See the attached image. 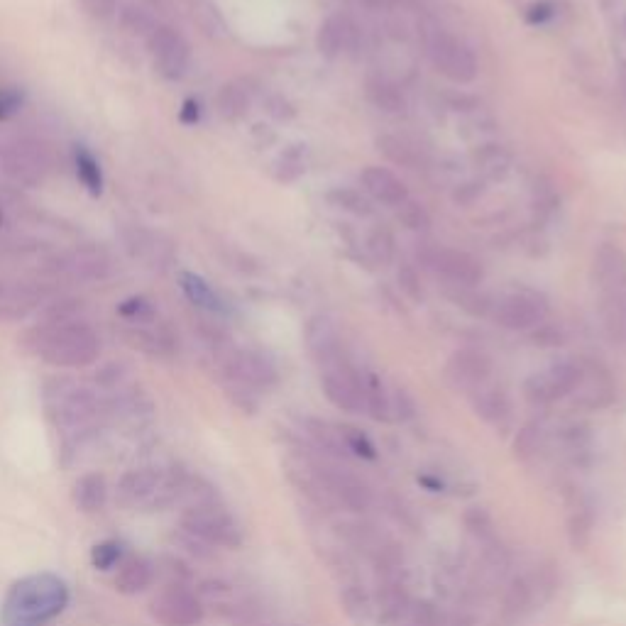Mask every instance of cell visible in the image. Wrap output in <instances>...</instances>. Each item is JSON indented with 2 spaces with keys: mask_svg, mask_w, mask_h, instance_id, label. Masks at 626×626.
Masks as SVG:
<instances>
[{
  "mask_svg": "<svg viewBox=\"0 0 626 626\" xmlns=\"http://www.w3.org/2000/svg\"><path fill=\"white\" fill-rule=\"evenodd\" d=\"M230 380L243 384V387H272L277 384V367L267 355L255 353V350H235L225 360Z\"/></svg>",
  "mask_w": 626,
  "mask_h": 626,
  "instance_id": "obj_14",
  "label": "cell"
},
{
  "mask_svg": "<svg viewBox=\"0 0 626 626\" xmlns=\"http://www.w3.org/2000/svg\"><path fill=\"white\" fill-rule=\"evenodd\" d=\"M370 250H372V255H375L377 260L382 262V265H387V262L392 260V255H394L392 235H389L387 230H377V233H372Z\"/></svg>",
  "mask_w": 626,
  "mask_h": 626,
  "instance_id": "obj_53",
  "label": "cell"
},
{
  "mask_svg": "<svg viewBox=\"0 0 626 626\" xmlns=\"http://www.w3.org/2000/svg\"><path fill=\"white\" fill-rule=\"evenodd\" d=\"M372 563H375V573L380 580L404 578V551L397 543H380L372 551Z\"/></svg>",
  "mask_w": 626,
  "mask_h": 626,
  "instance_id": "obj_32",
  "label": "cell"
},
{
  "mask_svg": "<svg viewBox=\"0 0 626 626\" xmlns=\"http://www.w3.org/2000/svg\"><path fill=\"white\" fill-rule=\"evenodd\" d=\"M67 604V587L52 575H35L13 587L3 609L5 626H40Z\"/></svg>",
  "mask_w": 626,
  "mask_h": 626,
  "instance_id": "obj_2",
  "label": "cell"
},
{
  "mask_svg": "<svg viewBox=\"0 0 626 626\" xmlns=\"http://www.w3.org/2000/svg\"><path fill=\"white\" fill-rule=\"evenodd\" d=\"M194 20L208 37L225 35V23L221 13H218V8H213L211 3H206V0H199V3L194 5Z\"/></svg>",
  "mask_w": 626,
  "mask_h": 626,
  "instance_id": "obj_46",
  "label": "cell"
},
{
  "mask_svg": "<svg viewBox=\"0 0 626 626\" xmlns=\"http://www.w3.org/2000/svg\"><path fill=\"white\" fill-rule=\"evenodd\" d=\"M184 475L169 470H155L142 468L133 470L123 477L120 482V497L128 507H145V509H159L167 507L169 502L181 497V487H184Z\"/></svg>",
  "mask_w": 626,
  "mask_h": 626,
  "instance_id": "obj_3",
  "label": "cell"
},
{
  "mask_svg": "<svg viewBox=\"0 0 626 626\" xmlns=\"http://www.w3.org/2000/svg\"><path fill=\"white\" fill-rule=\"evenodd\" d=\"M147 47H150L155 67L164 79L177 81L186 74L191 62V49L189 42L184 40V35L174 30V27L157 25L150 32V37H147Z\"/></svg>",
  "mask_w": 626,
  "mask_h": 626,
  "instance_id": "obj_10",
  "label": "cell"
},
{
  "mask_svg": "<svg viewBox=\"0 0 626 626\" xmlns=\"http://www.w3.org/2000/svg\"><path fill=\"white\" fill-rule=\"evenodd\" d=\"M367 5H377V8H380V5H387L389 0H365Z\"/></svg>",
  "mask_w": 626,
  "mask_h": 626,
  "instance_id": "obj_60",
  "label": "cell"
},
{
  "mask_svg": "<svg viewBox=\"0 0 626 626\" xmlns=\"http://www.w3.org/2000/svg\"><path fill=\"white\" fill-rule=\"evenodd\" d=\"M118 316L130 323H150L155 318V309L145 296H130L118 306Z\"/></svg>",
  "mask_w": 626,
  "mask_h": 626,
  "instance_id": "obj_48",
  "label": "cell"
},
{
  "mask_svg": "<svg viewBox=\"0 0 626 626\" xmlns=\"http://www.w3.org/2000/svg\"><path fill=\"white\" fill-rule=\"evenodd\" d=\"M406 626H416V624H406Z\"/></svg>",
  "mask_w": 626,
  "mask_h": 626,
  "instance_id": "obj_62",
  "label": "cell"
},
{
  "mask_svg": "<svg viewBox=\"0 0 626 626\" xmlns=\"http://www.w3.org/2000/svg\"><path fill=\"white\" fill-rule=\"evenodd\" d=\"M81 8L96 23H108L118 15V0H81Z\"/></svg>",
  "mask_w": 626,
  "mask_h": 626,
  "instance_id": "obj_50",
  "label": "cell"
},
{
  "mask_svg": "<svg viewBox=\"0 0 626 626\" xmlns=\"http://www.w3.org/2000/svg\"><path fill=\"white\" fill-rule=\"evenodd\" d=\"M480 196H482V184H463L458 191H455V201H458L460 206H468V203L480 199Z\"/></svg>",
  "mask_w": 626,
  "mask_h": 626,
  "instance_id": "obj_58",
  "label": "cell"
},
{
  "mask_svg": "<svg viewBox=\"0 0 626 626\" xmlns=\"http://www.w3.org/2000/svg\"><path fill=\"white\" fill-rule=\"evenodd\" d=\"M428 267L436 269L441 277L453 282L455 287H475L482 279V267L468 252L450 250V247H436L426 255Z\"/></svg>",
  "mask_w": 626,
  "mask_h": 626,
  "instance_id": "obj_16",
  "label": "cell"
},
{
  "mask_svg": "<svg viewBox=\"0 0 626 626\" xmlns=\"http://www.w3.org/2000/svg\"><path fill=\"white\" fill-rule=\"evenodd\" d=\"M595 284L602 294H622L626 291V255L622 247L607 243L595 252Z\"/></svg>",
  "mask_w": 626,
  "mask_h": 626,
  "instance_id": "obj_20",
  "label": "cell"
},
{
  "mask_svg": "<svg viewBox=\"0 0 626 626\" xmlns=\"http://www.w3.org/2000/svg\"><path fill=\"white\" fill-rule=\"evenodd\" d=\"M546 313L548 306L543 296L534 291H516L494 306V321L509 331H529V328L541 326Z\"/></svg>",
  "mask_w": 626,
  "mask_h": 626,
  "instance_id": "obj_12",
  "label": "cell"
},
{
  "mask_svg": "<svg viewBox=\"0 0 626 626\" xmlns=\"http://www.w3.org/2000/svg\"><path fill=\"white\" fill-rule=\"evenodd\" d=\"M338 431H340V438H343L345 448H348V453L358 455V458H365V460H375L377 458L375 446H372V441L365 436V433L360 431V428H355V426H338Z\"/></svg>",
  "mask_w": 626,
  "mask_h": 626,
  "instance_id": "obj_44",
  "label": "cell"
},
{
  "mask_svg": "<svg viewBox=\"0 0 626 626\" xmlns=\"http://www.w3.org/2000/svg\"><path fill=\"white\" fill-rule=\"evenodd\" d=\"M0 225H3V211H0Z\"/></svg>",
  "mask_w": 626,
  "mask_h": 626,
  "instance_id": "obj_61",
  "label": "cell"
},
{
  "mask_svg": "<svg viewBox=\"0 0 626 626\" xmlns=\"http://www.w3.org/2000/svg\"><path fill=\"white\" fill-rule=\"evenodd\" d=\"M128 375V367H125V362H108L106 367H103L101 372L96 375V382L103 384V387H115V384L123 382V377Z\"/></svg>",
  "mask_w": 626,
  "mask_h": 626,
  "instance_id": "obj_54",
  "label": "cell"
},
{
  "mask_svg": "<svg viewBox=\"0 0 626 626\" xmlns=\"http://www.w3.org/2000/svg\"><path fill=\"white\" fill-rule=\"evenodd\" d=\"M465 529H468L470 536L477 538L485 548H492L499 543L497 529H494V521L487 509L470 507L468 512H465Z\"/></svg>",
  "mask_w": 626,
  "mask_h": 626,
  "instance_id": "obj_36",
  "label": "cell"
},
{
  "mask_svg": "<svg viewBox=\"0 0 626 626\" xmlns=\"http://www.w3.org/2000/svg\"><path fill=\"white\" fill-rule=\"evenodd\" d=\"M448 380L455 384L458 389H465V392H475L482 384H487L490 380L492 365L487 360V355L477 353V350H458L453 358L448 360Z\"/></svg>",
  "mask_w": 626,
  "mask_h": 626,
  "instance_id": "obj_19",
  "label": "cell"
},
{
  "mask_svg": "<svg viewBox=\"0 0 626 626\" xmlns=\"http://www.w3.org/2000/svg\"><path fill=\"white\" fill-rule=\"evenodd\" d=\"M546 448V431L538 424H526L514 438V455L524 463L534 460Z\"/></svg>",
  "mask_w": 626,
  "mask_h": 626,
  "instance_id": "obj_37",
  "label": "cell"
},
{
  "mask_svg": "<svg viewBox=\"0 0 626 626\" xmlns=\"http://www.w3.org/2000/svg\"><path fill=\"white\" fill-rule=\"evenodd\" d=\"M123 551H120V543L115 541H103L98 546H93L91 551V560L98 570H111L115 563H118Z\"/></svg>",
  "mask_w": 626,
  "mask_h": 626,
  "instance_id": "obj_49",
  "label": "cell"
},
{
  "mask_svg": "<svg viewBox=\"0 0 626 626\" xmlns=\"http://www.w3.org/2000/svg\"><path fill=\"white\" fill-rule=\"evenodd\" d=\"M580 409H604L614 402V382L607 370L595 362H582V375L575 392L570 394Z\"/></svg>",
  "mask_w": 626,
  "mask_h": 626,
  "instance_id": "obj_17",
  "label": "cell"
},
{
  "mask_svg": "<svg viewBox=\"0 0 626 626\" xmlns=\"http://www.w3.org/2000/svg\"><path fill=\"white\" fill-rule=\"evenodd\" d=\"M52 167L47 147L35 137H13L0 142V172L18 186H37Z\"/></svg>",
  "mask_w": 626,
  "mask_h": 626,
  "instance_id": "obj_4",
  "label": "cell"
},
{
  "mask_svg": "<svg viewBox=\"0 0 626 626\" xmlns=\"http://www.w3.org/2000/svg\"><path fill=\"white\" fill-rule=\"evenodd\" d=\"M306 436L311 438V443L321 450L328 458H345L348 448H345L343 438H340L338 426L326 424L321 419H306Z\"/></svg>",
  "mask_w": 626,
  "mask_h": 626,
  "instance_id": "obj_29",
  "label": "cell"
},
{
  "mask_svg": "<svg viewBox=\"0 0 626 626\" xmlns=\"http://www.w3.org/2000/svg\"><path fill=\"white\" fill-rule=\"evenodd\" d=\"M111 255L98 245H81L76 250L47 260V272L69 282H103L111 277Z\"/></svg>",
  "mask_w": 626,
  "mask_h": 626,
  "instance_id": "obj_6",
  "label": "cell"
},
{
  "mask_svg": "<svg viewBox=\"0 0 626 626\" xmlns=\"http://www.w3.org/2000/svg\"><path fill=\"white\" fill-rule=\"evenodd\" d=\"M428 57L436 71L455 84H468L477 76V62L475 54L470 52L468 45L458 40V37L448 35V32H433L428 40Z\"/></svg>",
  "mask_w": 626,
  "mask_h": 626,
  "instance_id": "obj_9",
  "label": "cell"
},
{
  "mask_svg": "<svg viewBox=\"0 0 626 626\" xmlns=\"http://www.w3.org/2000/svg\"><path fill=\"white\" fill-rule=\"evenodd\" d=\"M120 25H123V30L142 37H150V32L157 27L155 18L145 8H137V5H128V8L120 10Z\"/></svg>",
  "mask_w": 626,
  "mask_h": 626,
  "instance_id": "obj_43",
  "label": "cell"
},
{
  "mask_svg": "<svg viewBox=\"0 0 626 626\" xmlns=\"http://www.w3.org/2000/svg\"><path fill=\"white\" fill-rule=\"evenodd\" d=\"M47 389V411L59 426H84L96 416L98 402L86 387H76L69 380H52Z\"/></svg>",
  "mask_w": 626,
  "mask_h": 626,
  "instance_id": "obj_7",
  "label": "cell"
},
{
  "mask_svg": "<svg viewBox=\"0 0 626 626\" xmlns=\"http://www.w3.org/2000/svg\"><path fill=\"white\" fill-rule=\"evenodd\" d=\"M20 103H23V96L13 89H3L0 91V120L8 118L10 113L18 111Z\"/></svg>",
  "mask_w": 626,
  "mask_h": 626,
  "instance_id": "obj_56",
  "label": "cell"
},
{
  "mask_svg": "<svg viewBox=\"0 0 626 626\" xmlns=\"http://www.w3.org/2000/svg\"><path fill=\"white\" fill-rule=\"evenodd\" d=\"M411 607L409 590H406L404 578L399 580H380L377 585L375 609L380 624H399L406 617Z\"/></svg>",
  "mask_w": 626,
  "mask_h": 626,
  "instance_id": "obj_22",
  "label": "cell"
},
{
  "mask_svg": "<svg viewBox=\"0 0 626 626\" xmlns=\"http://www.w3.org/2000/svg\"><path fill=\"white\" fill-rule=\"evenodd\" d=\"M123 338L130 348L150 355V358H169L177 353V340H174L169 328L164 326H145V323H130L123 328Z\"/></svg>",
  "mask_w": 626,
  "mask_h": 626,
  "instance_id": "obj_21",
  "label": "cell"
},
{
  "mask_svg": "<svg viewBox=\"0 0 626 626\" xmlns=\"http://www.w3.org/2000/svg\"><path fill=\"white\" fill-rule=\"evenodd\" d=\"M340 602H343V609L348 612L350 619L355 622H365L372 614V600L365 590L358 585V582H345L343 592H340Z\"/></svg>",
  "mask_w": 626,
  "mask_h": 626,
  "instance_id": "obj_39",
  "label": "cell"
},
{
  "mask_svg": "<svg viewBox=\"0 0 626 626\" xmlns=\"http://www.w3.org/2000/svg\"><path fill=\"white\" fill-rule=\"evenodd\" d=\"M81 313H84V301L74 299V296H62V299L49 301L45 309L40 311V323L81 321Z\"/></svg>",
  "mask_w": 626,
  "mask_h": 626,
  "instance_id": "obj_38",
  "label": "cell"
},
{
  "mask_svg": "<svg viewBox=\"0 0 626 626\" xmlns=\"http://www.w3.org/2000/svg\"><path fill=\"white\" fill-rule=\"evenodd\" d=\"M592 526H595V514H592L590 504H578L568 521V536L575 551H585V546L592 538Z\"/></svg>",
  "mask_w": 626,
  "mask_h": 626,
  "instance_id": "obj_34",
  "label": "cell"
},
{
  "mask_svg": "<svg viewBox=\"0 0 626 626\" xmlns=\"http://www.w3.org/2000/svg\"><path fill=\"white\" fill-rule=\"evenodd\" d=\"M582 375V362L575 360H563L551 365L548 370L538 372V375H531L526 380L524 394L531 404L536 406H548L558 399L570 397L578 387Z\"/></svg>",
  "mask_w": 626,
  "mask_h": 626,
  "instance_id": "obj_8",
  "label": "cell"
},
{
  "mask_svg": "<svg viewBox=\"0 0 626 626\" xmlns=\"http://www.w3.org/2000/svg\"><path fill=\"white\" fill-rule=\"evenodd\" d=\"M181 526L186 534L203 543H211V546L238 548L243 543V531H240L238 521L218 502L191 504L181 516Z\"/></svg>",
  "mask_w": 626,
  "mask_h": 626,
  "instance_id": "obj_5",
  "label": "cell"
},
{
  "mask_svg": "<svg viewBox=\"0 0 626 626\" xmlns=\"http://www.w3.org/2000/svg\"><path fill=\"white\" fill-rule=\"evenodd\" d=\"M179 284H181V291L186 294V299H189L191 304L196 306V309H203L208 313H223L225 311L221 296H218L216 291H213L211 284H208L203 277H199V274L181 272Z\"/></svg>",
  "mask_w": 626,
  "mask_h": 626,
  "instance_id": "obj_27",
  "label": "cell"
},
{
  "mask_svg": "<svg viewBox=\"0 0 626 626\" xmlns=\"http://www.w3.org/2000/svg\"><path fill=\"white\" fill-rule=\"evenodd\" d=\"M74 164H76V177H79L81 184L86 186L91 196H101L103 191V172L98 159L91 155L86 147H76L74 152Z\"/></svg>",
  "mask_w": 626,
  "mask_h": 626,
  "instance_id": "obj_33",
  "label": "cell"
},
{
  "mask_svg": "<svg viewBox=\"0 0 626 626\" xmlns=\"http://www.w3.org/2000/svg\"><path fill=\"white\" fill-rule=\"evenodd\" d=\"M450 299H453L460 309L472 313V316H487V313H490V301L482 294H477L472 287H455L450 291Z\"/></svg>",
  "mask_w": 626,
  "mask_h": 626,
  "instance_id": "obj_47",
  "label": "cell"
},
{
  "mask_svg": "<svg viewBox=\"0 0 626 626\" xmlns=\"http://www.w3.org/2000/svg\"><path fill=\"white\" fill-rule=\"evenodd\" d=\"M179 120L184 125H196V123H199V120H201L199 101H194V98L184 101V106H181V111H179Z\"/></svg>",
  "mask_w": 626,
  "mask_h": 626,
  "instance_id": "obj_57",
  "label": "cell"
},
{
  "mask_svg": "<svg viewBox=\"0 0 626 626\" xmlns=\"http://www.w3.org/2000/svg\"><path fill=\"white\" fill-rule=\"evenodd\" d=\"M558 443H560V448L570 455V458L578 460L580 455H585L587 448H590V433H587L585 426H578V424L565 426V428H560Z\"/></svg>",
  "mask_w": 626,
  "mask_h": 626,
  "instance_id": "obj_42",
  "label": "cell"
},
{
  "mask_svg": "<svg viewBox=\"0 0 626 626\" xmlns=\"http://www.w3.org/2000/svg\"><path fill=\"white\" fill-rule=\"evenodd\" d=\"M416 414V406L404 389H392V421H409Z\"/></svg>",
  "mask_w": 626,
  "mask_h": 626,
  "instance_id": "obj_52",
  "label": "cell"
},
{
  "mask_svg": "<svg viewBox=\"0 0 626 626\" xmlns=\"http://www.w3.org/2000/svg\"><path fill=\"white\" fill-rule=\"evenodd\" d=\"M150 612L162 626H199L203 602L184 585H169L152 600Z\"/></svg>",
  "mask_w": 626,
  "mask_h": 626,
  "instance_id": "obj_11",
  "label": "cell"
},
{
  "mask_svg": "<svg viewBox=\"0 0 626 626\" xmlns=\"http://www.w3.org/2000/svg\"><path fill=\"white\" fill-rule=\"evenodd\" d=\"M328 201L333 203V206L343 208V211L348 213H355V216H370L372 208L370 203H367L365 196L360 194V191L355 189H336L328 194Z\"/></svg>",
  "mask_w": 626,
  "mask_h": 626,
  "instance_id": "obj_45",
  "label": "cell"
},
{
  "mask_svg": "<svg viewBox=\"0 0 626 626\" xmlns=\"http://www.w3.org/2000/svg\"><path fill=\"white\" fill-rule=\"evenodd\" d=\"M399 287H402L404 294L414 301H421V296H424V291H421V284H419V277H416V272L411 267L399 269Z\"/></svg>",
  "mask_w": 626,
  "mask_h": 626,
  "instance_id": "obj_55",
  "label": "cell"
},
{
  "mask_svg": "<svg viewBox=\"0 0 626 626\" xmlns=\"http://www.w3.org/2000/svg\"><path fill=\"white\" fill-rule=\"evenodd\" d=\"M216 106L218 113H221L228 123H238V120L245 118L247 111H250V93H247L240 84L230 81V84H225L223 89L218 91Z\"/></svg>",
  "mask_w": 626,
  "mask_h": 626,
  "instance_id": "obj_31",
  "label": "cell"
},
{
  "mask_svg": "<svg viewBox=\"0 0 626 626\" xmlns=\"http://www.w3.org/2000/svg\"><path fill=\"white\" fill-rule=\"evenodd\" d=\"M18 343L54 367H89L101 355V338L84 321L37 323Z\"/></svg>",
  "mask_w": 626,
  "mask_h": 626,
  "instance_id": "obj_1",
  "label": "cell"
},
{
  "mask_svg": "<svg viewBox=\"0 0 626 626\" xmlns=\"http://www.w3.org/2000/svg\"><path fill=\"white\" fill-rule=\"evenodd\" d=\"M155 580V570H152V563L145 558H128L120 570L115 573V590L123 592V595H140Z\"/></svg>",
  "mask_w": 626,
  "mask_h": 626,
  "instance_id": "obj_26",
  "label": "cell"
},
{
  "mask_svg": "<svg viewBox=\"0 0 626 626\" xmlns=\"http://www.w3.org/2000/svg\"><path fill=\"white\" fill-rule=\"evenodd\" d=\"M472 406H475V414L492 426H507L509 419H512L509 397L497 387L482 384L480 389H475L472 392Z\"/></svg>",
  "mask_w": 626,
  "mask_h": 626,
  "instance_id": "obj_24",
  "label": "cell"
},
{
  "mask_svg": "<svg viewBox=\"0 0 626 626\" xmlns=\"http://www.w3.org/2000/svg\"><path fill=\"white\" fill-rule=\"evenodd\" d=\"M313 470L321 477L323 487H326L328 494L340 504L350 509V512H367L372 504V494L367 490L365 482H360L358 477L350 475L345 470L328 468V465H313Z\"/></svg>",
  "mask_w": 626,
  "mask_h": 626,
  "instance_id": "obj_15",
  "label": "cell"
},
{
  "mask_svg": "<svg viewBox=\"0 0 626 626\" xmlns=\"http://www.w3.org/2000/svg\"><path fill=\"white\" fill-rule=\"evenodd\" d=\"M362 186H365V191L372 199L384 203V206H402L404 201H409V191H406L404 181L384 167L365 169L362 172Z\"/></svg>",
  "mask_w": 626,
  "mask_h": 626,
  "instance_id": "obj_23",
  "label": "cell"
},
{
  "mask_svg": "<svg viewBox=\"0 0 626 626\" xmlns=\"http://www.w3.org/2000/svg\"><path fill=\"white\" fill-rule=\"evenodd\" d=\"M534 602V590H531V580L529 578H514L512 585H509L507 597H504V612L512 614V617H519Z\"/></svg>",
  "mask_w": 626,
  "mask_h": 626,
  "instance_id": "obj_40",
  "label": "cell"
},
{
  "mask_svg": "<svg viewBox=\"0 0 626 626\" xmlns=\"http://www.w3.org/2000/svg\"><path fill=\"white\" fill-rule=\"evenodd\" d=\"M306 348H309L311 358L321 365V370L343 360L336 323L326 316H313L306 326Z\"/></svg>",
  "mask_w": 626,
  "mask_h": 626,
  "instance_id": "obj_18",
  "label": "cell"
},
{
  "mask_svg": "<svg viewBox=\"0 0 626 626\" xmlns=\"http://www.w3.org/2000/svg\"><path fill=\"white\" fill-rule=\"evenodd\" d=\"M600 313L607 333L619 343H626V291L622 294H602Z\"/></svg>",
  "mask_w": 626,
  "mask_h": 626,
  "instance_id": "obj_30",
  "label": "cell"
},
{
  "mask_svg": "<svg viewBox=\"0 0 626 626\" xmlns=\"http://www.w3.org/2000/svg\"><path fill=\"white\" fill-rule=\"evenodd\" d=\"M321 384L326 397L333 406L348 411V414H360L365 406V394H362V375L355 372L345 360L336 362L331 367H323Z\"/></svg>",
  "mask_w": 626,
  "mask_h": 626,
  "instance_id": "obj_13",
  "label": "cell"
},
{
  "mask_svg": "<svg viewBox=\"0 0 626 626\" xmlns=\"http://www.w3.org/2000/svg\"><path fill=\"white\" fill-rule=\"evenodd\" d=\"M108 499V487L103 475L91 472V475L79 477V482L74 485V502L81 512H101L106 507Z\"/></svg>",
  "mask_w": 626,
  "mask_h": 626,
  "instance_id": "obj_28",
  "label": "cell"
},
{
  "mask_svg": "<svg viewBox=\"0 0 626 626\" xmlns=\"http://www.w3.org/2000/svg\"><path fill=\"white\" fill-rule=\"evenodd\" d=\"M553 15V5L548 3H538V5H531L529 15H526V20L529 23H543V20H548Z\"/></svg>",
  "mask_w": 626,
  "mask_h": 626,
  "instance_id": "obj_59",
  "label": "cell"
},
{
  "mask_svg": "<svg viewBox=\"0 0 626 626\" xmlns=\"http://www.w3.org/2000/svg\"><path fill=\"white\" fill-rule=\"evenodd\" d=\"M367 98L375 103L384 113H399L404 111V96L394 84L384 79H370L367 81Z\"/></svg>",
  "mask_w": 626,
  "mask_h": 626,
  "instance_id": "obj_35",
  "label": "cell"
},
{
  "mask_svg": "<svg viewBox=\"0 0 626 626\" xmlns=\"http://www.w3.org/2000/svg\"><path fill=\"white\" fill-rule=\"evenodd\" d=\"M355 47V27L340 15H333L318 30V52L323 57H338L345 49Z\"/></svg>",
  "mask_w": 626,
  "mask_h": 626,
  "instance_id": "obj_25",
  "label": "cell"
},
{
  "mask_svg": "<svg viewBox=\"0 0 626 626\" xmlns=\"http://www.w3.org/2000/svg\"><path fill=\"white\" fill-rule=\"evenodd\" d=\"M399 221H402L409 230H426L431 225V218L419 203L404 201L402 208H399Z\"/></svg>",
  "mask_w": 626,
  "mask_h": 626,
  "instance_id": "obj_51",
  "label": "cell"
},
{
  "mask_svg": "<svg viewBox=\"0 0 626 626\" xmlns=\"http://www.w3.org/2000/svg\"><path fill=\"white\" fill-rule=\"evenodd\" d=\"M380 145V152L392 162L404 164V167H416L419 164V152L409 145V142L402 140V137H392V135H384L377 140Z\"/></svg>",
  "mask_w": 626,
  "mask_h": 626,
  "instance_id": "obj_41",
  "label": "cell"
}]
</instances>
